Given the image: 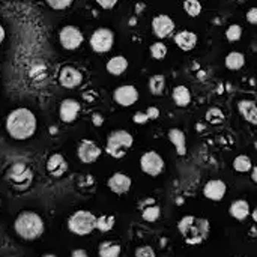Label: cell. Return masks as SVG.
Here are the masks:
<instances>
[{"label":"cell","mask_w":257,"mask_h":257,"mask_svg":"<svg viewBox=\"0 0 257 257\" xmlns=\"http://www.w3.org/2000/svg\"><path fill=\"white\" fill-rule=\"evenodd\" d=\"M184 9L190 17H197L202 12V3L199 0H184Z\"/></svg>","instance_id":"cell-31"},{"label":"cell","mask_w":257,"mask_h":257,"mask_svg":"<svg viewBox=\"0 0 257 257\" xmlns=\"http://www.w3.org/2000/svg\"><path fill=\"white\" fill-rule=\"evenodd\" d=\"M107 185H108L110 191H113L114 194H119L120 196V194H126L130 191V188L133 185V181H131V178L128 175L117 172V173H113L108 178Z\"/></svg>","instance_id":"cell-15"},{"label":"cell","mask_w":257,"mask_h":257,"mask_svg":"<svg viewBox=\"0 0 257 257\" xmlns=\"http://www.w3.org/2000/svg\"><path fill=\"white\" fill-rule=\"evenodd\" d=\"M95 220H96L95 214H92L90 211L80 209V211H75L68 218V229L71 233L77 236H86L95 230Z\"/></svg>","instance_id":"cell-5"},{"label":"cell","mask_w":257,"mask_h":257,"mask_svg":"<svg viewBox=\"0 0 257 257\" xmlns=\"http://www.w3.org/2000/svg\"><path fill=\"white\" fill-rule=\"evenodd\" d=\"M83 39L81 30L75 26H65L59 32V41L65 50H77L83 44Z\"/></svg>","instance_id":"cell-9"},{"label":"cell","mask_w":257,"mask_h":257,"mask_svg":"<svg viewBox=\"0 0 257 257\" xmlns=\"http://www.w3.org/2000/svg\"><path fill=\"white\" fill-rule=\"evenodd\" d=\"M257 209H254V212H253V218H254V220H257Z\"/></svg>","instance_id":"cell-44"},{"label":"cell","mask_w":257,"mask_h":257,"mask_svg":"<svg viewBox=\"0 0 257 257\" xmlns=\"http://www.w3.org/2000/svg\"><path fill=\"white\" fill-rule=\"evenodd\" d=\"M224 65L230 71H239L245 65V56L239 51H232L226 56Z\"/></svg>","instance_id":"cell-26"},{"label":"cell","mask_w":257,"mask_h":257,"mask_svg":"<svg viewBox=\"0 0 257 257\" xmlns=\"http://www.w3.org/2000/svg\"><path fill=\"white\" fill-rule=\"evenodd\" d=\"M101 154H102L101 148L93 140H89V139L81 140L80 145H78V148H77L78 160L83 164H92V163H95L101 157Z\"/></svg>","instance_id":"cell-10"},{"label":"cell","mask_w":257,"mask_h":257,"mask_svg":"<svg viewBox=\"0 0 257 257\" xmlns=\"http://www.w3.org/2000/svg\"><path fill=\"white\" fill-rule=\"evenodd\" d=\"M114 223H116V217L114 215L104 214V215L96 217V220H95V229L99 230V232H102V233H107V232L113 230Z\"/></svg>","instance_id":"cell-27"},{"label":"cell","mask_w":257,"mask_h":257,"mask_svg":"<svg viewBox=\"0 0 257 257\" xmlns=\"http://www.w3.org/2000/svg\"><path fill=\"white\" fill-rule=\"evenodd\" d=\"M247 21H248L250 24L256 26L257 24V8H251V9H248V12H247Z\"/></svg>","instance_id":"cell-38"},{"label":"cell","mask_w":257,"mask_h":257,"mask_svg":"<svg viewBox=\"0 0 257 257\" xmlns=\"http://www.w3.org/2000/svg\"><path fill=\"white\" fill-rule=\"evenodd\" d=\"M71 257H89V254H87V251L83 250V248H75V250H72Z\"/></svg>","instance_id":"cell-41"},{"label":"cell","mask_w":257,"mask_h":257,"mask_svg":"<svg viewBox=\"0 0 257 257\" xmlns=\"http://www.w3.org/2000/svg\"><path fill=\"white\" fill-rule=\"evenodd\" d=\"M206 120L212 125H218V123L224 122V113L220 108L212 107L206 111Z\"/></svg>","instance_id":"cell-30"},{"label":"cell","mask_w":257,"mask_h":257,"mask_svg":"<svg viewBox=\"0 0 257 257\" xmlns=\"http://www.w3.org/2000/svg\"><path fill=\"white\" fill-rule=\"evenodd\" d=\"M133 122L137 123V125H145V123L149 122V117H148V114H146L145 111H137V113L133 116Z\"/></svg>","instance_id":"cell-36"},{"label":"cell","mask_w":257,"mask_h":257,"mask_svg":"<svg viewBox=\"0 0 257 257\" xmlns=\"http://www.w3.org/2000/svg\"><path fill=\"white\" fill-rule=\"evenodd\" d=\"M0 206H2V200H0Z\"/></svg>","instance_id":"cell-46"},{"label":"cell","mask_w":257,"mask_h":257,"mask_svg":"<svg viewBox=\"0 0 257 257\" xmlns=\"http://www.w3.org/2000/svg\"><path fill=\"white\" fill-rule=\"evenodd\" d=\"M251 167H253V163H251L250 157H247V155H238L233 160V169L238 173H247L251 170Z\"/></svg>","instance_id":"cell-29"},{"label":"cell","mask_w":257,"mask_h":257,"mask_svg":"<svg viewBox=\"0 0 257 257\" xmlns=\"http://www.w3.org/2000/svg\"><path fill=\"white\" fill-rule=\"evenodd\" d=\"M236 257H242V256H236Z\"/></svg>","instance_id":"cell-47"},{"label":"cell","mask_w":257,"mask_h":257,"mask_svg":"<svg viewBox=\"0 0 257 257\" xmlns=\"http://www.w3.org/2000/svg\"><path fill=\"white\" fill-rule=\"evenodd\" d=\"M92 122H93V125L101 126V125L104 123V117H102V114H99V113H93V116H92Z\"/></svg>","instance_id":"cell-40"},{"label":"cell","mask_w":257,"mask_h":257,"mask_svg":"<svg viewBox=\"0 0 257 257\" xmlns=\"http://www.w3.org/2000/svg\"><path fill=\"white\" fill-rule=\"evenodd\" d=\"M226 184L221 179H212L205 184L203 187V196L212 202H220L226 196Z\"/></svg>","instance_id":"cell-17"},{"label":"cell","mask_w":257,"mask_h":257,"mask_svg":"<svg viewBox=\"0 0 257 257\" xmlns=\"http://www.w3.org/2000/svg\"><path fill=\"white\" fill-rule=\"evenodd\" d=\"M5 126L11 139L23 142L33 137L38 130V120L32 110L26 107H18L8 114Z\"/></svg>","instance_id":"cell-1"},{"label":"cell","mask_w":257,"mask_h":257,"mask_svg":"<svg viewBox=\"0 0 257 257\" xmlns=\"http://www.w3.org/2000/svg\"><path fill=\"white\" fill-rule=\"evenodd\" d=\"M172 96H173V101L178 107H187L191 102V92L184 84L176 86L172 92Z\"/></svg>","instance_id":"cell-23"},{"label":"cell","mask_w":257,"mask_h":257,"mask_svg":"<svg viewBox=\"0 0 257 257\" xmlns=\"http://www.w3.org/2000/svg\"><path fill=\"white\" fill-rule=\"evenodd\" d=\"M169 140L172 142V145L175 146L176 149V154L184 157L187 154V139H185V133L179 128H172L169 130V134H167Z\"/></svg>","instance_id":"cell-20"},{"label":"cell","mask_w":257,"mask_h":257,"mask_svg":"<svg viewBox=\"0 0 257 257\" xmlns=\"http://www.w3.org/2000/svg\"><path fill=\"white\" fill-rule=\"evenodd\" d=\"M146 114H148V117H149V120H157L158 117H160V108L158 107H148V110L145 111Z\"/></svg>","instance_id":"cell-37"},{"label":"cell","mask_w":257,"mask_h":257,"mask_svg":"<svg viewBox=\"0 0 257 257\" xmlns=\"http://www.w3.org/2000/svg\"><path fill=\"white\" fill-rule=\"evenodd\" d=\"M42 257H57V256H54V254H44Z\"/></svg>","instance_id":"cell-45"},{"label":"cell","mask_w":257,"mask_h":257,"mask_svg":"<svg viewBox=\"0 0 257 257\" xmlns=\"http://www.w3.org/2000/svg\"><path fill=\"white\" fill-rule=\"evenodd\" d=\"M32 178H33V173H32L30 167L24 163L12 164L8 172L9 182L18 190H26L32 184Z\"/></svg>","instance_id":"cell-6"},{"label":"cell","mask_w":257,"mask_h":257,"mask_svg":"<svg viewBox=\"0 0 257 257\" xmlns=\"http://www.w3.org/2000/svg\"><path fill=\"white\" fill-rule=\"evenodd\" d=\"M241 36H242V27L239 24H232V26H229L226 29V38H227V41L236 42V41L241 39Z\"/></svg>","instance_id":"cell-33"},{"label":"cell","mask_w":257,"mask_h":257,"mask_svg":"<svg viewBox=\"0 0 257 257\" xmlns=\"http://www.w3.org/2000/svg\"><path fill=\"white\" fill-rule=\"evenodd\" d=\"M178 230L188 245H199L208 239L211 226L206 218L185 215L178 221Z\"/></svg>","instance_id":"cell-2"},{"label":"cell","mask_w":257,"mask_h":257,"mask_svg":"<svg viewBox=\"0 0 257 257\" xmlns=\"http://www.w3.org/2000/svg\"><path fill=\"white\" fill-rule=\"evenodd\" d=\"M151 54L155 60H163L167 54V45L164 42H154L151 45Z\"/></svg>","instance_id":"cell-32"},{"label":"cell","mask_w":257,"mask_h":257,"mask_svg":"<svg viewBox=\"0 0 257 257\" xmlns=\"http://www.w3.org/2000/svg\"><path fill=\"white\" fill-rule=\"evenodd\" d=\"M140 212H142V218L148 223H155L161 215V209H160L157 200H154V199L143 200L140 203Z\"/></svg>","instance_id":"cell-18"},{"label":"cell","mask_w":257,"mask_h":257,"mask_svg":"<svg viewBox=\"0 0 257 257\" xmlns=\"http://www.w3.org/2000/svg\"><path fill=\"white\" fill-rule=\"evenodd\" d=\"M133 143H134V137L128 131L116 130V131L108 134L107 143H105V151L110 157L120 160L133 148Z\"/></svg>","instance_id":"cell-4"},{"label":"cell","mask_w":257,"mask_h":257,"mask_svg":"<svg viewBox=\"0 0 257 257\" xmlns=\"http://www.w3.org/2000/svg\"><path fill=\"white\" fill-rule=\"evenodd\" d=\"M166 87V77L163 74H155L149 78V90L155 96H161Z\"/></svg>","instance_id":"cell-28"},{"label":"cell","mask_w":257,"mask_h":257,"mask_svg":"<svg viewBox=\"0 0 257 257\" xmlns=\"http://www.w3.org/2000/svg\"><path fill=\"white\" fill-rule=\"evenodd\" d=\"M113 99L120 107H131L139 99V90L134 86H131V84L119 86L113 92Z\"/></svg>","instance_id":"cell-11"},{"label":"cell","mask_w":257,"mask_h":257,"mask_svg":"<svg viewBox=\"0 0 257 257\" xmlns=\"http://www.w3.org/2000/svg\"><path fill=\"white\" fill-rule=\"evenodd\" d=\"M238 111L239 114L250 123H257V105L251 99H241L238 102Z\"/></svg>","instance_id":"cell-21"},{"label":"cell","mask_w":257,"mask_h":257,"mask_svg":"<svg viewBox=\"0 0 257 257\" xmlns=\"http://www.w3.org/2000/svg\"><path fill=\"white\" fill-rule=\"evenodd\" d=\"M229 214H230L235 220H238V221L247 220L248 215H250V205H248V202L244 200V199H239V200L232 202V205H230V208H229Z\"/></svg>","instance_id":"cell-22"},{"label":"cell","mask_w":257,"mask_h":257,"mask_svg":"<svg viewBox=\"0 0 257 257\" xmlns=\"http://www.w3.org/2000/svg\"><path fill=\"white\" fill-rule=\"evenodd\" d=\"M152 30L157 38H161V39L167 38L175 30V21L169 15L160 14V15L154 17V20H152Z\"/></svg>","instance_id":"cell-13"},{"label":"cell","mask_w":257,"mask_h":257,"mask_svg":"<svg viewBox=\"0 0 257 257\" xmlns=\"http://www.w3.org/2000/svg\"><path fill=\"white\" fill-rule=\"evenodd\" d=\"M5 35H6V33H5V29H3V26L0 24V44H2L3 39H5Z\"/></svg>","instance_id":"cell-43"},{"label":"cell","mask_w":257,"mask_h":257,"mask_svg":"<svg viewBox=\"0 0 257 257\" xmlns=\"http://www.w3.org/2000/svg\"><path fill=\"white\" fill-rule=\"evenodd\" d=\"M47 172L53 178H62L68 172V163L62 154H51L47 160Z\"/></svg>","instance_id":"cell-16"},{"label":"cell","mask_w":257,"mask_h":257,"mask_svg":"<svg viewBox=\"0 0 257 257\" xmlns=\"http://www.w3.org/2000/svg\"><path fill=\"white\" fill-rule=\"evenodd\" d=\"M251 169H253V173H251V179H253V182H257V167H256V166H253Z\"/></svg>","instance_id":"cell-42"},{"label":"cell","mask_w":257,"mask_h":257,"mask_svg":"<svg viewBox=\"0 0 257 257\" xmlns=\"http://www.w3.org/2000/svg\"><path fill=\"white\" fill-rule=\"evenodd\" d=\"M120 251H122L120 244H117L114 241H104L98 247L99 257H119L120 256Z\"/></svg>","instance_id":"cell-25"},{"label":"cell","mask_w":257,"mask_h":257,"mask_svg":"<svg viewBox=\"0 0 257 257\" xmlns=\"http://www.w3.org/2000/svg\"><path fill=\"white\" fill-rule=\"evenodd\" d=\"M90 47L95 53H107L111 50L113 42H114V35L110 29L107 27H99L96 29L92 36H90Z\"/></svg>","instance_id":"cell-7"},{"label":"cell","mask_w":257,"mask_h":257,"mask_svg":"<svg viewBox=\"0 0 257 257\" xmlns=\"http://www.w3.org/2000/svg\"><path fill=\"white\" fill-rule=\"evenodd\" d=\"M140 169L143 173L155 178V176L161 175V172L164 170V160L155 151L145 152L140 158Z\"/></svg>","instance_id":"cell-8"},{"label":"cell","mask_w":257,"mask_h":257,"mask_svg":"<svg viewBox=\"0 0 257 257\" xmlns=\"http://www.w3.org/2000/svg\"><path fill=\"white\" fill-rule=\"evenodd\" d=\"M96 3L102 9H111V8H114V5L117 3V0H96Z\"/></svg>","instance_id":"cell-39"},{"label":"cell","mask_w":257,"mask_h":257,"mask_svg":"<svg viewBox=\"0 0 257 257\" xmlns=\"http://www.w3.org/2000/svg\"><path fill=\"white\" fill-rule=\"evenodd\" d=\"M15 233L24 241H36L44 233V221L33 211H23L14 221Z\"/></svg>","instance_id":"cell-3"},{"label":"cell","mask_w":257,"mask_h":257,"mask_svg":"<svg viewBox=\"0 0 257 257\" xmlns=\"http://www.w3.org/2000/svg\"><path fill=\"white\" fill-rule=\"evenodd\" d=\"M45 2L54 11H63L72 5V0H45Z\"/></svg>","instance_id":"cell-34"},{"label":"cell","mask_w":257,"mask_h":257,"mask_svg":"<svg viewBox=\"0 0 257 257\" xmlns=\"http://www.w3.org/2000/svg\"><path fill=\"white\" fill-rule=\"evenodd\" d=\"M80 113V102L72 99V98H66L60 102L59 107V117L62 122L65 123H72L77 116Z\"/></svg>","instance_id":"cell-14"},{"label":"cell","mask_w":257,"mask_h":257,"mask_svg":"<svg viewBox=\"0 0 257 257\" xmlns=\"http://www.w3.org/2000/svg\"><path fill=\"white\" fill-rule=\"evenodd\" d=\"M59 83L65 89H75L83 83V74L74 66H63L59 74Z\"/></svg>","instance_id":"cell-12"},{"label":"cell","mask_w":257,"mask_h":257,"mask_svg":"<svg viewBox=\"0 0 257 257\" xmlns=\"http://www.w3.org/2000/svg\"><path fill=\"white\" fill-rule=\"evenodd\" d=\"M175 44L182 51H191L197 44V35L191 30H182L175 35Z\"/></svg>","instance_id":"cell-19"},{"label":"cell","mask_w":257,"mask_h":257,"mask_svg":"<svg viewBox=\"0 0 257 257\" xmlns=\"http://www.w3.org/2000/svg\"><path fill=\"white\" fill-rule=\"evenodd\" d=\"M126 68H128V60L123 56H114L105 65V69L111 75H122L126 71Z\"/></svg>","instance_id":"cell-24"},{"label":"cell","mask_w":257,"mask_h":257,"mask_svg":"<svg viewBox=\"0 0 257 257\" xmlns=\"http://www.w3.org/2000/svg\"><path fill=\"white\" fill-rule=\"evenodd\" d=\"M136 257H157V253L151 245H142L136 250Z\"/></svg>","instance_id":"cell-35"}]
</instances>
